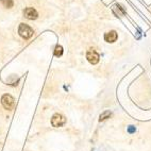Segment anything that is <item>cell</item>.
I'll return each instance as SVG.
<instances>
[{"label": "cell", "instance_id": "cell-5", "mask_svg": "<svg viewBox=\"0 0 151 151\" xmlns=\"http://www.w3.org/2000/svg\"><path fill=\"white\" fill-rule=\"evenodd\" d=\"M24 15L26 18L30 19V20H33V19H36L38 17V14L36 12V10L33 8H27L24 11Z\"/></svg>", "mask_w": 151, "mask_h": 151}, {"label": "cell", "instance_id": "cell-2", "mask_svg": "<svg viewBox=\"0 0 151 151\" xmlns=\"http://www.w3.org/2000/svg\"><path fill=\"white\" fill-rule=\"evenodd\" d=\"M1 103H2L3 108L6 110H12L14 108V104H15V101H14V98L12 97L11 95H3L2 98H1Z\"/></svg>", "mask_w": 151, "mask_h": 151}, {"label": "cell", "instance_id": "cell-1", "mask_svg": "<svg viewBox=\"0 0 151 151\" xmlns=\"http://www.w3.org/2000/svg\"><path fill=\"white\" fill-rule=\"evenodd\" d=\"M18 33L24 40H28V38H30L33 35V29L26 24H20L18 29Z\"/></svg>", "mask_w": 151, "mask_h": 151}, {"label": "cell", "instance_id": "cell-7", "mask_svg": "<svg viewBox=\"0 0 151 151\" xmlns=\"http://www.w3.org/2000/svg\"><path fill=\"white\" fill-rule=\"evenodd\" d=\"M0 2H1V4H2L4 8H12V6H14V2L13 0H0Z\"/></svg>", "mask_w": 151, "mask_h": 151}, {"label": "cell", "instance_id": "cell-9", "mask_svg": "<svg viewBox=\"0 0 151 151\" xmlns=\"http://www.w3.org/2000/svg\"><path fill=\"white\" fill-rule=\"evenodd\" d=\"M110 116H111V113L109 112V111H106V112H104L103 114H101V115H100L99 120H100V122H102V120H104V119H106L108 117H110Z\"/></svg>", "mask_w": 151, "mask_h": 151}, {"label": "cell", "instance_id": "cell-4", "mask_svg": "<svg viewBox=\"0 0 151 151\" xmlns=\"http://www.w3.org/2000/svg\"><path fill=\"white\" fill-rule=\"evenodd\" d=\"M86 58H87V60H88V62L92 63V64H97V63L99 62V59H100L99 54H98L97 51L93 48H91L88 51H87Z\"/></svg>", "mask_w": 151, "mask_h": 151}, {"label": "cell", "instance_id": "cell-6", "mask_svg": "<svg viewBox=\"0 0 151 151\" xmlns=\"http://www.w3.org/2000/svg\"><path fill=\"white\" fill-rule=\"evenodd\" d=\"M104 40L108 42V43H114V42H116V40H117L116 31H110V32L105 33Z\"/></svg>", "mask_w": 151, "mask_h": 151}, {"label": "cell", "instance_id": "cell-3", "mask_svg": "<svg viewBox=\"0 0 151 151\" xmlns=\"http://www.w3.org/2000/svg\"><path fill=\"white\" fill-rule=\"evenodd\" d=\"M66 122V119H65V117L63 116V115H61V114L57 113L54 114L53 116H52V120H51V124L53 127H62L63 124Z\"/></svg>", "mask_w": 151, "mask_h": 151}, {"label": "cell", "instance_id": "cell-8", "mask_svg": "<svg viewBox=\"0 0 151 151\" xmlns=\"http://www.w3.org/2000/svg\"><path fill=\"white\" fill-rule=\"evenodd\" d=\"M62 54H63V48H62V46L58 45V46L55 47V50H54V55H55V57H61Z\"/></svg>", "mask_w": 151, "mask_h": 151}]
</instances>
